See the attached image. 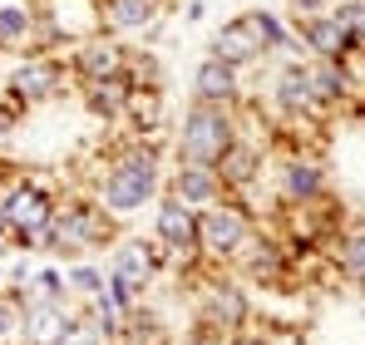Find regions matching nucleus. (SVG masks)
I'll return each mask as SVG.
<instances>
[{
    "label": "nucleus",
    "mask_w": 365,
    "mask_h": 345,
    "mask_svg": "<svg viewBox=\"0 0 365 345\" xmlns=\"http://www.w3.org/2000/svg\"><path fill=\"white\" fill-rule=\"evenodd\" d=\"M192 99L237 109V104H242V69H237V64H222V59L207 55L202 64H197V69H192Z\"/></svg>",
    "instance_id": "ddd939ff"
},
{
    "label": "nucleus",
    "mask_w": 365,
    "mask_h": 345,
    "mask_svg": "<svg viewBox=\"0 0 365 345\" xmlns=\"http://www.w3.org/2000/svg\"><path fill=\"white\" fill-rule=\"evenodd\" d=\"M182 15H187V20H202V0H187V5H182Z\"/></svg>",
    "instance_id": "7c9ffc66"
},
{
    "label": "nucleus",
    "mask_w": 365,
    "mask_h": 345,
    "mask_svg": "<svg viewBox=\"0 0 365 345\" xmlns=\"http://www.w3.org/2000/svg\"><path fill=\"white\" fill-rule=\"evenodd\" d=\"M74 306L69 301H25V326H20V341L25 345H60L74 326Z\"/></svg>",
    "instance_id": "f8f14e48"
},
{
    "label": "nucleus",
    "mask_w": 365,
    "mask_h": 345,
    "mask_svg": "<svg viewBox=\"0 0 365 345\" xmlns=\"http://www.w3.org/2000/svg\"><path fill=\"white\" fill-rule=\"evenodd\" d=\"M25 326V301L15 291H0V341H20Z\"/></svg>",
    "instance_id": "393cba45"
},
{
    "label": "nucleus",
    "mask_w": 365,
    "mask_h": 345,
    "mask_svg": "<svg viewBox=\"0 0 365 345\" xmlns=\"http://www.w3.org/2000/svg\"><path fill=\"white\" fill-rule=\"evenodd\" d=\"M0 345H10V341H0Z\"/></svg>",
    "instance_id": "473e14b6"
},
{
    "label": "nucleus",
    "mask_w": 365,
    "mask_h": 345,
    "mask_svg": "<svg viewBox=\"0 0 365 345\" xmlns=\"http://www.w3.org/2000/svg\"><path fill=\"white\" fill-rule=\"evenodd\" d=\"M237 262H242V272L252 282H262V287H277L282 277H287V252L277 247V242H247L242 252H237Z\"/></svg>",
    "instance_id": "412c9836"
},
{
    "label": "nucleus",
    "mask_w": 365,
    "mask_h": 345,
    "mask_svg": "<svg viewBox=\"0 0 365 345\" xmlns=\"http://www.w3.org/2000/svg\"><path fill=\"white\" fill-rule=\"evenodd\" d=\"M341 272L365 291V222H351L341 232Z\"/></svg>",
    "instance_id": "5701e85b"
},
{
    "label": "nucleus",
    "mask_w": 365,
    "mask_h": 345,
    "mask_svg": "<svg viewBox=\"0 0 365 345\" xmlns=\"http://www.w3.org/2000/svg\"><path fill=\"white\" fill-rule=\"evenodd\" d=\"M217 172H222V182H227V192H247L257 177H262V148L252 143V138H237L227 153H222V163H217Z\"/></svg>",
    "instance_id": "aec40b11"
},
{
    "label": "nucleus",
    "mask_w": 365,
    "mask_h": 345,
    "mask_svg": "<svg viewBox=\"0 0 365 345\" xmlns=\"http://www.w3.org/2000/svg\"><path fill=\"white\" fill-rule=\"evenodd\" d=\"M35 25H40V10H30L20 0H5L0 5V50H30Z\"/></svg>",
    "instance_id": "4be33fe9"
},
{
    "label": "nucleus",
    "mask_w": 365,
    "mask_h": 345,
    "mask_svg": "<svg viewBox=\"0 0 365 345\" xmlns=\"http://www.w3.org/2000/svg\"><path fill=\"white\" fill-rule=\"evenodd\" d=\"M168 192H173L178 202H187V207H207V202L227 197V182H222V172L207 168V163H173Z\"/></svg>",
    "instance_id": "4468645a"
},
{
    "label": "nucleus",
    "mask_w": 365,
    "mask_h": 345,
    "mask_svg": "<svg viewBox=\"0 0 365 345\" xmlns=\"http://www.w3.org/2000/svg\"><path fill=\"white\" fill-rule=\"evenodd\" d=\"M277 192H282V202L306 207V202H316L326 192V172H321V163H311V158H287L282 172H277Z\"/></svg>",
    "instance_id": "2eb2a0df"
},
{
    "label": "nucleus",
    "mask_w": 365,
    "mask_h": 345,
    "mask_svg": "<svg viewBox=\"0 0 365 345\" xmlns=\"http://www.w3.org/2000/svg\"><path fill=\"white\" fill-rule=\"evenodd\" d=\"M292 5V15H321V10H331V0H287Z\"/></svg>",
    "instance_id": "c85d7f7f"
},
{
    "label": "nucleus",
    "mask_w": 365,
    "mask_h": 345,
    "mask_svg": "<svg viewBox=\"0 0 365 345\" xmlns=\"http://www.w3.org/2000/svg\"><path fill=\"white\" fill-rule=\"evenodd\" d=\"M242 138V114L227 104H202L192 99L178 118V138H173V158L178 163H207L217 168L222 153Z\"/></svg>",
    "instance_id": "f03ea898"
},
{
    "label": "nucleus",
    "mask_w": 365,
    "mask_h": 345,
    "mask_svg": "<svg viewBox=\"0 0 365 345\" xmlns=\"http://www.w3.org/2000/svg\"><path fill=\"white\" fill-rule=\"evenodd\" d=\"M168 0H99V15L109 30H158Z\"/></svg>",
    "instance_id": "6ab92c4d"
},
{
    "label": "nucleus",
    "mask_w": 365,
    "mask_h": 345,
    "mask_svg": "<svg viewBox=\"0 0 365 345\" xmlns=\"http://www.w3.org/2000/svg\"><path fill=\"white\" fill-rule=\"evenodd\" d=\"M60 345H114V341H109V336H104L84 311H79V316H74V326H69V336H64Z\"/></svg>",
    "instance_id": "bb28decb"
},
{
    "label": "nucleus",
    "mask_w": 365,
    "mask_h": 345,
    "mask_svg": "<svg viewBox=\"0 0 365 345\" xmlns=\"http://www.w3.org/2000/svg\"><path fill=\"white\" fill-rule=\"evenodd\" d=\"M272 99L282 114H316V94H311V74L306 59H287L272 79Z\"/></svg>",
    "instance_id": "dca6fc26"
},
{
    "label": "nucleus",
    "mask_w": 365,
    "mask_h": 345,
    "mask_svg": "<svg viewBox=\"0 0 365 345\" xmlns=\"http://www.w3.org/2000/svg\"><path fill=\"white\" fill-rule=\"evenodd\" d=\"M153 237L168 247L173 262H192V257H202V252H197V207L178 202L173 192H168V197L158 202V212H153Z\"/></svg>",
    "instance_id": "6e6552de"
},
{
    "label": "nucleus",
    "mask_w": 365,
    "mask_h": 345,
    "mask_svg": "<svg viewBox=\"0 0 365 345\" xmlns=\"http://www.w3.org/2000/svg\"><path fill=\"white\" fill-rule=\"evenodd\" d=\"M252 237H257L252 217H247V207L232 192L217 197V202H207V207H197V252L207 262H237V252Z\"/></svg>",
    "instance_id": "20e7f679"
},
{
    "label": "nucleus",
    "mask_w": 365,
    "mask_h": 345,
    "mask_svg": "<svg viewBox=\"0 0 365 345\" xmlns=\"http://www.w3.org/2000/svg\"><path fill=\"white\" fill-rule=\"evenodd\" d=\"M222 345H272V341H267L262 331H232V336H227Z\"/></svg>",
    "instance_id": "c756f323"
},
{
    "label": "nucleus",
    "mask_w": 365,
    "mask_h": 345,
    "mask_svg": "<svg viewBox=\"0 0 365 345\" xmlns=\"http://www.w3.org/2000/svg\"><path fill=\"white\" fill-rule=\"evenodd\" d=\"M128 50H123L114 35H94V40H79L74 45V55H69V74L79 79V84H89V79H114V74H128Z\"/></svg>",
    "instance_id": "1a4fd4ad"
},
{
    "label": "nucleus",
    "mask_w": 365,
    "mask_h": 345,
    "mask_svg": "<svg viewBox=\"0 0 365 345\" xmlns=\"http://www.w3.org/2000/svg\"><path fill=\"white\" fill-rule=\"evenodd\" d=\"M247 321H252V296H247L237 282H212V287H202V296H197V331L227 341L232 331H247Z\"/></svg>",
    "instance_id": "423d86ee"
},
{
    "label": "nucleus",
    "mask_w": 365,
    "mask_h": 345,
    "mask_svg": "<svg viewBox=\"0 0 365 345\" xmlns=\"http://www.w3.org/2000/svg\"><path fill=\"white\" fill-rule=\"evenodd\" d=\"M207 55L222 59V64H237V69H252V64H262V59H267V45H262V35H257L252 15L242 10L237 20H227V25L212 35Z\"/></svg>",
    "instance_id": "9d476101"
},
{
    "label": "nucleus",
    "mask_w": 365,
    "mask_h": 345,
    "mask_svg": "<svg viewBox=\"0 0 365 345\" xmlns=\"http://www.w3.org/2000/svg\"><path fill=\"white\" fill-rule=\"evenodd\" d=\"M84 89V104H89V114L99 118H123L128 114V99H133V79L128 74H114V79H89V84H79Z\"/></svg>",
    "instance_id": "a211bd4d"
},
{
    "label": "nucleus",
    "mask_w": 365,
    "mask_h": 345,
    "mask_svg": "<svg viewBox=\"0 0 365 345\" xmlns=\"http://www.w3.org/2000/svg\"><path fill=\"white\" fill-rule=\"evenodd\" d=\"M114 242H119V217H114L99 197H94V202H64V207H55L50 227L40 237V247L55 252V257H64V262L94 252V247H114Z\"/></svg>",
    "instance_id": "7ed1b4c3"
},
{
    "label": "nucleus",
    "mask_w": 365,
    "mask_h": 345,
    "mask_svg": "<svg viewBox=\"0 0 365 345\" xmlns=\"http://www.w3.org/2000/svg\"><path fill=\"white\" fill-rule=\"evenodd\" d=\"M331 20L351 35V50H365V0H336Z\"/></svg>",
    "instance_id": "b1692460"
},
{
    "label": "nucleus",
    "mask_w": 365,
    "mask_h": 345,
    "mask_svg": "<svg viewBox=\"0 0 365 345\" xmlns=\"http://www.w3.org/2000/svg\"><path fill=\"white\" fill-rule=\"evenodd\" d=\"M306 74H311L316 109H331V104L351 99V69H346V59H306Z\"/></svg>",
    "instance_id": "f3484780"
},
{
    "label": "nucleus",
    "mask_w": 365,
    "mask_h": 345,
    "mask_svg": "<svg viewBox=\"0 0 365 345\" xmlns=\"http://www.w3.org/2000/svg\"><path fill=\"white\" fill-rule=\"evenodd\" d=\"M5 94H10L20 109L60 99V94H64V64H60L55 55H25L20 64H15V69H10V79H5Z\"/></svg>",
    "instance_id": "0eeeda50"
},
{
    "label": "nucleus",
    "mask_w": 365,
    "mask_h": 345,
    "mask_svg": "<svg viewBox=\"0 0 365 345\" xmlns=\"http://www.w3.org/2000/svg\"><path fill=\"white\" fill-rule=\"evenodd\" d=\"M0 237H10V212H5V192H0Z\"/></svg>",
    "instance_id": "2f4dec72"
},
{
    "label": "nucleus",
    "mask_w": 365,
    "mask_h": 345,
    "mask_svg": "<svg viewBox=\"0 0 365 345\" xmlns=\"http://www.w3.org/2000/svg\"><path fill=\"white\" fill-rule=\"evenodd\" d=\"M292 30H297V40H302L306 59H351V35L331 20V10H321V15H292Z\"/></svg>",
    "instance_id": "9b49d317"
},
{
    "label": "nucleus",
    "mask_w": 365,
    "mask_h": 345,
    "mask_svg": "<svg viewBox=\"0 0 365 345\" xmlns=\"http://www.w3.org/2000/svg\"><path fill=\"white\" fill-rule=\"evenodd\" d=\"M55 207H60V202L50 197V187L20 172V182H15L10 197H5V212H10V242L25 247V252L40 247V237H45V227H50Z\"/></svg>",
    "instance_id": "39448f33"
},
{
    "label": "nucleus",
    "mask_w": 365,
    "mask_h": 345,
    "mask_svg": "<svg viewBox=\"0 0 365 345\" xmlns=\"http://www.w3.org/2000/svg\"><path fill=\"white\" fill-rule=\"evenodd\" d=\"M64 282H69V291H79L89 301V296H99V291L109 287V272H99V267H69Z\"/></svg>",
    "instance_id": "a878e982"
},
{
    "label": "nucleus",
    "mask_w": 365,
    "mask_h": 345,
    "mask_svg": "<svg viewBox=\"0 0 365 345\" xmlns=\"http://www.w3.org/2000/svg\"><path fill=\"white\" fill-rule=\"evenodd\" d=\"M163 182H168V172H163L158 143L128 138L119 153L104 163V177H99V192H94V197H99L114 217H133L143 202H153V197L163 192Z\"/></svg>",
    "instance_id": "f257e3e1"
},
{
    "label": "nucleus",
    "mask_w": 365,
    "mask_h": 345,
    "mask_svg": "<svg viewBox=\"0 0 365 345\" xmlns=\"http://www.w3.org/2000/svg\"><path fill=\"white\" fill-rule=\"evenodd\" d=\"M20 114H25V109H20V104H15V99H10V94H5V99H0V138H5V133H15V128H20Z\"/></svg>",
    "instance_id": "cd10ccee"
}]
</instances>
